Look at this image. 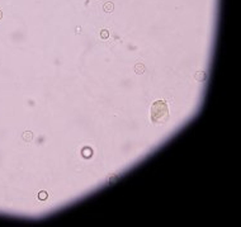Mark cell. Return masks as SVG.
<instances>
[{
  "label": "cell",
  "mask_w": 241,
  "mask_h": 227,
  "mask_svg": "<svg viewBox=\"0 0 241 227\" xmlns=\"http://www.w3.org/2000/svg\"><path fill=\"white\" fill-rule=\"evenodd\" d=\"M169 119V108L165 100H156L151 107V121L164 123Z\"/></svg>",
  "instance_id": "1"
},
{
  "label": "cell",
  "mask_w": 241,
  "mask_h": 227,
  "mask_svg": "<svg viewBox=\"0 0 241 227\" xmlns=\"http://www.w3.org/2000/svg\"><path fill=\"white\" fill-rule=\"evenodd\" d=\"M22 140L26 143L32 142L33 141V132H31V131H24V132L22 133Z\"/></svg>",
  "instance_id": "2"
},
{
  "label": "cell",
  "mask_w": 241,
  "mask_h": 227,
  "mask_svg": "<svg viewBox=\"0 0 241 227\" xmlns=\"http://www.w3.org/2000/svg\"><path fill=\"white\" fill-rule=\"evenodd\" d=\"M194 79L197 81H204L207 79V74L204 73V71H198V73H196V75H194Z\"/></svg>",
  "instance_id": "3"
},
{
  "label": "cell",
  "mask_w": 241,
  "mask_h": 227,
  "mask_svg": "<svg viewBox=\"0 0 241 227\" xmlns=\"http://www.w3.org/2000/svg\"><path fill=\"white\" fill-rule=\"evenodd\" d=\"M145 70H146V69H145V66H143L141 62H137V64L135 65V73H136V74L142 75V74L145 73Z\"/></svg>",
  "instance_id": "4"
},
{
  "label": "cell",
  "mask_w": 241,
  "mask_h": 227,
  "mask_svg": "<svg viewBox=\"0 0 241 227\" xmlns=\"http://www.w3.org/2000/svg\"><path fill=\"white\" fill-rule=\"evenodd\" d=\"M37 198L41 202H45L48 198V193L46 192V190H41V192H38V194H37Z\"/></svg>",
  "instance_id": "5"
},
{
  "label": "cell",
  "mask_w": 241,
  "mask_h": 227,
  "mask_svg": "<svg viewBox=\"0 0 241 227\" xmlns=\"http://www.w3.org/2000/svg\"><path fill=\"white\" fill-rule=\"evenodd\" d=\"M113 9H114V5H113L112 2H107V3L103 5V10L107 11V13H111V11H113Z\"/></svg>",
  "instance_id": "6"
},
{
  "label": "cell",
  "mask_w": 241,
  "mask_h": 227,
  "mask_svg": "<svg viewBox=\"0 0 241 227\" xmlns=\"http://www.w3.org/2000/svg\"><path fill=\"white\" fill-rule=\"evenodd\" d=\"M83 155L85 157H90L93 155V151H92V148H89V147H86V148H84L83 150Z\"/></svg>",
  "instance_id": "7"
},
{
  "label": "cell",
  "mask_w": 241,
  "mask_h": 227,
  "mask_svg": "<svg viewBox=\"0 0 241 227\" xmlns=\"http://www.w3.org/2000/svg\"><path fill=\"white\" fill-rule=\"evenodd\" d=\"M108 37H109V32H108L107 29H103V31L100 32V38H103V39H107Z\"/></svg>",
  "instance_id": "8"
},
{
  "label": "cell",
  "mask_w": 241,
  "mask_h": 227,
  "mask_svg": "<svg viewBox=\"0 0 241 227\" xmlns=\"http://www.w3.org/2000/svg\"><path fill=\"white\" fill-rule=\"evenodd\" d=\"M2 18H3V11L0 10V20H2Z\"/></svg>",
  "instance_id": "9"
}]
</instances>
